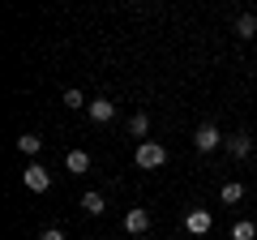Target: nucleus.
Returning a JSON list of instances; mask_svg holds the SVG:
<instances>
[{"label":"nucleus","instance_id":"2eb2a0df","mask_svg":"<svg viewBox=\"0 0 257 240\" xmlns=\"http://www.w3.org/2000/svg\"><path fill=\"white\" fill-rule=\"evenodd\" d=\"M60 103H64V107H90V103L82 99V90H64V99H60Z\"/></svg>","mask_w":257,"mask_h":240},{"label":"nucleus","instance_id":"39448f33","mask_svg":"<svg viewBox=\"0 0 257 240\" xmlns=\"http://www.w3.org/2000/svg\"><path fill=\"white\" fill-rule=\"evenodd\" d=\"M184 227H189L193 236H206V231L214 227V219H210V210H202V206H197V210H189V214H184Z\"/></svg>","mask_w":257,"mask_h":240},{"label":"nucleus","instance_id":"f8f14e48","mask_svg":"<svg viewBox=\"0 0 257 240\" xmlns=\"http://www.w3.org/2000/svg\"><path fill=\"white\" fill-rule=\"evenodd\" d=\"M128 133H133V138H146V133H150V116H146V111H138V116L128 120Z\"/></svg>","mask_w":257,"mask_h":240},{"label":"nucleus","instance_id":"7ed1b4c3","mask_svg":"<svg viewBox=\"0 0 257 240\" xmlns=\"http://www.w3.org/2000/svg\"><path fill=\"white\" fill-rule=\"evenodd\" d=\"M223 142H227V138H223L214 125H197V133H193V146L202 150V155H206V150H219Z\"/></svg>","mask_w":257,"mask_h":240},{"label":"nucleus","instance_id":"20e7f679","mask_svg":"<svg viewBox=\"0 0 257 240\" xmlns=\"http://www.w3.org/2000/svg\"><path fill=\"white\" fill-rule=\"evenodd\" d=\"M124 231H128V236H146V231H150V210L128 206V210H124Z\"/></svg>","mask_w":257,"mask_h":240},{"label":"nucleus","instance_id":"6e6552de","mask_svg":"<svg viewBox=\"0 0 257 240\" xmlns=\"http://www.w3.org/2000/svg\"><path fill=\"white\" fill-rule=\"evenodd\" d=\"M64 167H69L73 176H86V172H90V155H86V150H69V159H64Z\"/></svg>","mask_w":257,"mask_h":240},{"label":"nucleus","instance_id":"423d86ee","mask_svg":"<svg viewBox=\"0 0 257 240\" xmlns=\"http://www.w3.org/2000/svg\"><path fill=\"white\" fill-rule=\"evenodd\" d=\"M223 146H227L236 159H248V155H253V138H248V133H231V138L223 142Z\"/></svg>","mask_w":257,"mask_h":240},{"label":"nucleus","instance_id":"f257e3e1","mask_svg":"<svg viewBox=\"0 0 257 240\" xmlns=\"http://www.w3.org/2000/svg\"><path fill=\"white\" fill-rule=\"evenodd\" d=\"M163 163H167V146H159V142H142L138 146V167L142 172H155Z\"/></svg>","mask_w":257,"mask_h":240},{"label":"nucleus","instance_id":"dca6fc26","mask_svg":"<svg viewBox=\"0 0 257 240\" xmlns=\"http://www.w3.org/2000/svg\"><path fill=\"white\" fill-rule=\"evenodd\" d=\"M39 240H64V231L60 227H47V231H39Z\"/></svg>","mask_w":257,"mask_h":240},{"label":"nucleus","instance_id":"1a4fd4ad","mask_svg":"<svg viewBox=\"0 0 257 240\" xmlns=\"http://www.w3.org/2000/svg\"><path fill=\"white\" fill-rule=\"evenodd\" d=\"M236 35L240 39H257V18H253V13H240V18H236Z\"/></svg>","mask_w":257,"mask_h":240},{"label":"nucleus","instance_id":"0eeeda50","mask_svg":"<svg viewBox=\"0 0 257 240\" xmlns=\"http://www.w3.org/2000/svg\"><path fill=\"white\" fill-rule=\"evenodd\" d=\"M86 111H90V120H94V125H107V120L116 116V103H111V99H94Z\"/></svg>","mask_w":257,"mask_h":240},{"label":"nucleus","instance_id":"ddd939ff","mask_svg":"<svg viewBox=\"0 0 257 240\" xmlns=\"http://www.w3.org/2000/svg\"><path fill=\"white\" fill-rule=\"evenodd\" d=\"M39 146H43V138H35V133H22V138H18L22 155H39Z\"/></svg>","mask_w":257,"mask_h":240},{"label":"nucleus","instance_id":"9b49d317","mask_svg":"<svg viewBox=\"0 0 257 240\" xmlns=\"http://www.w3.org/2000/svg\"><path fill=\"white\" fill-rule=\"evenodd\" d=\"M82 210H86V214H94V219H99V214L107 210V202H103V193H86V197H82Z\"/></svg>","mask_w":257,"mask_h":240},{"label":"nucleus","instance_id":"9d476101","mask_svg":"<svg viewBox=\"0 0 257 240\" xmlns=\"http://www.w3.org/2000/svg\"><path fill=\"white\" fill-rule=\"evenodd\" d=\"M219 197H223V202H227V206H236L240 197H244V185H240V180H227V185L219 189Z\"/></svg>","mask_w":257,"mask_h":240},{"label":"nucleus","instance_id":"4468645a","mask_svg":"<svg viewBox=\"0 0 257 240\" xmlns=\"http://www.w3.org/2000/svg\"><path fill=\"white\" fill-rule=\"evenodd\" d=\"M253 236H257V223H248V219H240L231 227V240H253Z\"/></svg>","mask_w":257,"mask_h":240},{"label":"nucleus","instance_id":"f03ea898","mask_svg":"<svg viewBox=\"0 0 257 240\" xmlns=\"http://www.w3.org/2000/svg\"><path fill=\"white\" fill-rule=\"evenodd\" d=\"M22 180H26L30 193H47V189H52V172H47L43 163H30L26 172H22Z\"/></svg>","mask_w":257,"mask_h":240}]
</instances>
